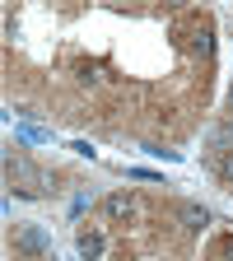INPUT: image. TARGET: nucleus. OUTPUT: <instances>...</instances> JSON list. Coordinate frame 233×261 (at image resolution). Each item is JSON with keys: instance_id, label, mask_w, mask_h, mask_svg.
<instances>
[{"instance_id": "nucleus-8", "label": "nucleus", "mask_w": 233, "mask_h": 261, "mask_svg": "<svg viewBox=\"0 0 233 261\" xmlns=\"http://www.w3.org/2000/svg\"><path fill=\"white\" fill-rule=\"evenodd\" d=\"M131 177H140V182H163V173H154V168H131Z\"/></svg>"}, {"instance_id": "nucleus-5", "label": "nucleus", "mask_w": 233, "mask_h": 261, "mask_svg": "<svg viewBox=\"0 0 233 261\" xmlns=\"http://www.w3.org/2000/svg\"><path fill=\"white\" fill-rule=\"evenodd\" d=\"M182 224L191 228V233H201V228L210 224V210L205 205H182Z\"/></svg>"}, {"instance_id": "nucleus-4", "label": "nucleus", "mask_w": 233, "mask_h": 261, "mask_svg": "<svg viewBox=\"0 0 233 261\" xmlns=\"http://www.w3.org/2000/svg\"><path fill=\"white\" fill-rule=\"evenodd\" d=\"M75 247H80V256L84 261H98V256H103V233H98V228H80V238H75Z\"/></svg>"}, {"instance_id": "nucleus-3", "label": "nucleus", "mask_w": 233, "mask_h": 261, "mask_svg": "<svg viewBox=\"0 0 233 261\" xmlns=\"http://www.w3.org/2000/svg\"><path fill=\"white\" fill-rule=\"evenodd\" d=\"M103 215L112 224H131V219H136V196H131V191H112L103 201Z\"/></svg>"}, {"instance_id": "nucleus-6", "label": "nucleus", "mask_w": 233, "mask_h": 261, "mask_svg": "<svg viewBox=\"0 0 233 261\" xmlns=\"http://www.w3.org/2000/svg\"><path fill=\"white\" fill-rule=\"evenodd\" d=\"M215 177H219L224 187H233V149H219V154H215Z\"/></svg>"}, {"instance_id": "nucleus-1", "label": "nucleus", "mask_w": 233, "mask_h": 261, "mask_svg": "<svg viewBox=\"0 0 233 261\" xmlns=\"http://www.w3.org/2000/svg\"><path fill=\"white\" fill-rule=\"evenodd\" d=\"M5 168H10V177H14V187H23V196H51V191H56V177L42 173L38 163H28L23 154H5Z\"/></svg>"}, {"instance_id": "nucleus-9", "label": "nucleus", "mask_w": 233, "mask_h": 261, "mask_svg": "<svg viewBox=\"0 0 233 261\" xmlns=\"http://www.w3.org/2000/svg\"><path fill=\"white\" fill-rule=\"evenodd\" d=\"M70 149H75V154H80V159H93V154H98V149H93V145H89V140H75V145H70Z\"/></svg>"}, {"instance_id": "nucleus-7", "label": "nucleus", "mask_w": 233, "mask_h": 261, "mask_svg": "<svg viewBox=\"0 0 233 261\" xmlns=\"http://www.w3.org/2000/svg\"><path fill=\"white\" fill-rule=\"evenodd\" d=\"M14 136H19L23 145H47V140H51V130H42V126H19Z\"/></svg>"}, {"instance_id": "nucleus-2", "label": "nucleus", "mask_w": 233, "mask_h": 261, "mask_svg": "<svg viewBox=\"0 0 233 261\" xmlns=\"http://www.w3.org/2000/svg\"><path fill=\"white\" fill-rule=\"evenodd\" d=\"M47 233L38 224H23V228H14V252H23V256H47Z\"/></svg>"}, {"instance_id": "nucleus-10", "label": "nucleus", "mask_w": 233, "mask_h": 261, "mask_svg": "<svg viewBox=\"0 0 233 261\" xmlns=\"http://www.w3.org/2000/svg\"><path fill=\"white\" fill-rule=\"evenodd\" d=\"M228 136H233V126H228Z\"/></svg>"}]
</instances>
